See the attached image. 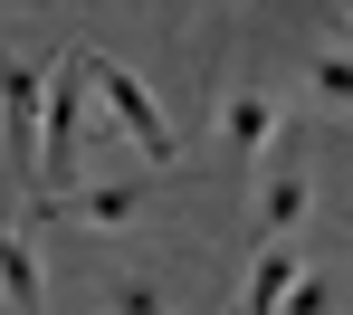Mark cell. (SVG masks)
Here are the masks:
<instances>
[{
    "instance_id": "obj_1",
    "label": "cell",
    "mask_w": 353,
    "mask_h": 315,
    "mask_svg": "<svg viewBox=\"0 0 353 315\" xmlns=\"http://www.w3.org/2000/svg\"><path fill=\"white\" fill-rule=\"evenodd\" d=\"M77 67H86V86L105 96V115H115V134L143 153V163H181V134H172V115L153 105V86L134 77V67H115L105 48H77Z\"/></svg>"
},
{
    "instance_id": "obj_2",
    "label": "cell",
    "mask_w": 353,
    "mask_h": 315,
    "mask_svg": "<svg viewBox=\"0 0 353 315\" xmlns=\"http://www.w3.org/2000/svg\"><path fill=\"white\" fill-rule=\"evenodd\" d=\"M315 210V163L305 143H268L258 153V239H296Z\"/></svg>"
},
{
    "instance_id": "obj_3",
    "label": "cell",
    "mask_w": 353,
    "mask_h": 315,
    "mask_svg": "<svg viewBox=\"0 0 353 315\" xmlns=\"http://www.w3.org/2000/svg\"><path fill=\"white\" fill-rule=\"evenodd\" d=\"M39 115H48V67L39 58H0V125H10V163L39 201Z\"/></svg>"
},
{
    "instance_id": "obj_4",
    "label": "cell",
    "mask_w": 353,
    "mask_h": 315,
    "mask_svg": "<svg viewBox=\"0 0 353 315\" xmlns=\"http://www.w3.org/2000/svg\"><path fill=\"white\" fill-rule=\"evenodd\" d=\"M153 201V182H77V191H58L39 220H77V230H124L134 210Z\"/></svg>"
},
{
    "instance_id": "obj_5",
    "label": "cell",
    "mask_w": 353,
    "mask_h": 315,
    "mask_svg": "<svg viewBox=\"0 0 353 315\" xmlns=\"http://www.w3.org/2000/svg\"><path fill=\"white\" fill-rule=\"evenodd\" d=\"M220 143H230V163H258V153L277 143V105H268V86L230 77V96H220Z\"/></svg>"
},
{
    "instance_id": "obj_6",
    "label": "cell",
    "mask_w": 353,
    "mask_h": 315,
    "mask_svg": "<svg viewBox=\"0 0 353 315\" xmlns=\"http://www.w3.org/2000/svg\"><path fill=\"white\" fill-rule=\"evenodd\" d=\"M0 306H10V315H39V306H48V277H39V249H29L19 220L0 230Z\"/></svg>"
},
{
    "instance_id": "obj_7",
    "label": "cell",
    "mask_w": 353,
    "mask_h": 315,
    "mask_svg": "<svg viewBox=\"0 0 353 315\" xmlns=\"http://www.w3.org/2000/svg\"><path fill=\"white\" fill-rule=\"evenodd\" d=\"M296 86H305V105H325V115H353V48H305Z\"/></svg>"
},
{
    "instance_id": "obj_8",
    "label": "cell",
    "mask_w": 353,
    "mask_h": 315,
    "mask_svg": "<svg viewBox=\"0 0 353 315\" xmlns=\"http://www.w3.org/2000/svg\"><path fill=\"white\" fill-rule=\"evenodd\" d=\"M296 267H305V258H296V239H268V249H258V267H248V315H277V306H287Z\"/></svg>"
},
{
    "instance_id": "obj_9",
    "label": "cell",
    "mask_w": 353,
    "mask_h": 315,
    "mask_svg": "<svg viewBox=\"0 0 353 315\" xmlns=\"http://www.w3.org/2000/svg\"><path fill=\"white\" fill-rule=\"evenodd\" d=\"M96 315H172V296H163L143 267H105V277H96Z\"/></svg>"
},
{
    "instance_id": "obj_10",
    "label": "cell",
    "mask_w": 353,
    "mask_h": 315,
    "mask_svg": "<svg viewBox=\"0 0 353 315\" xmlns=\"http://www.w3.org/2000/svg\"><path fill=\"white\" fill-rule=\"evenodd\" d=\"M277 315H334V267H296V287H287Z\"/></svg>"
},
{
    "instance_id": "obj_11",
    "label": "cell",
    "mask_w": 353,
    "mask_h": 315,
    "mask_svg": "<svg viewBox=\"0 0 353 315\" xmlns=\"http://www.w3.org/2000/svg\"><path fill=\"white\" fill-rule=\"evenodd\" d=\"M0 10H48V0H0Z\"/></svg>"
},
{
    "instance_id": "obj_12",
    "label": "cell",
    "mask_w": 353,
    "mask_h": 315,
    "mask_svg": "<svg viewBox=\"0 0 353 315\" xmlns=\"http://www.w3.org/2000/svg\"><path fill=\"white\" fill-rule=\"evenodd\" d=\"M334 19H344V29H353V0H334Z\"/></svg>"
}]
</instances>
